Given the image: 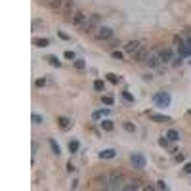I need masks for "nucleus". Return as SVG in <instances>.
Here are the masks:
<instances>
[{
	"label": "nucleus",
	"instance_id": "nucleus-39",
	"mask_svg": "<svg viewBox=\"0 0 191 191\" xmlns=\"http://www.w3.org/2000/svg\"><path fill=\"white\" fill-rule=\"evenodd\" d=\"M184 170H185L187 174H191V163H187V164H185V166H184Z\"/></svg>",
	"mask_w": 191,
	"mask_h": 191
},
{
	"label": "nucleus",
	"instance_id": "nucleus-30",
	"mask_svg": "<svg viewBox=\"0 0 191 191\" xmlns=\"http://www.w3.org/2000/svg\"><path fill=\"white\" fill-rule=\"evenodd\" d=\"M63 55H65V59H73V61H75V54H73V52H71V50H67Z\"/></svg>",
	"mask_w": 191,
	"mask_h": 191
},
{
	"label": "nucleus",
	"instance_id": "nucleus-26",
	"mask_svg": "<svg viewBox=\"0 0 191 191\" xmlns=\"http://www.w3.org/2000/svg\"><path fill=\"white\" fill-rule=\"evenodd\" d=\"M107 80L113 82V84H117V82H118V76H117V75H113V73H109V75H107Z\"/></svg>",
	"mask_w": 191,
	"mask_h": 191
},
{
	"label": "nucleus",
	"instance_id": "nucleus-22",
	"mask_svg": "<svg viewBox=\"0 0 191 191\" xmlns=\"http://www.w3.org/2000/svg\"><path fill=\"white\" fill-rule=\"evenodd\" d=\"M63 8H65V12H71V10L75 8V0H65Z\"/></svg>",
	"mask_w": 191,
	"mask_h": 191
},
{
	"label": "nucleus",
	"instance_id": "nucleus-15",
	"mask_svg": "<svg viewBox=\"0 0 191 191\" xmlns=\"http://www.w3.org/2000/svg\"><path fill=\"white\" fill-rule=\"evenodd\" d=\"M58 124H59L61 128H63V130H67V128L71 126V121H69L67 117H59V118H58Z\"/></svg>",
	"mask_w": 191,
	"mask_h": 191
},
{
	"label": "nucleus",
	"instance_id": "nucleus-41",
	"mask_svg": "<svg viewBox=\"0 0 191 191\" xmlns=\"http://www.w3.org/2000/svg\"><path fill=\"white\" fill-rule=\"evenodd\" d=\"M189 44H191V38H189Z\"/></svg>",
	"mask_w": 191,
	"mask_h": 191
},
{
	"label": "nucleus",
	"instance_id": "nucleus-16",
	"mask_svg": "<svg viewBox=\"0 0 191 191\" xmlns=\"http://www.w3.org/2000/svg\"><path fill=\"white\" fill-rule=\"evenodd\" d=\"M170 59H172V52H170V50H163L161 52V61L164 63V61H170Z\"/></svg>",
	"mask_w": 191,
	"mask_h": 191
},
{
	"label": "nucleus",
	"instance_id": "nucleus-37",
	"mask_svg": "<svg viewBox=\"0 0 191 191\" xmlns=\"http://www.w3.org/2000/svg\"><path fill=\"white\" fill-rule=\"evenodd\" d=\"M157 187L159 189H166V184H164V182H157Z\"/></svg>",
	"mask_w": 191,
	"mask_h": 191
},
{
	"label": "nucleus",
	"instance_id": "nucleus-13",
	"mask_svg": "<svg viewBox=\"0 0 191 191\" xmlns=\"http://www.w3.org/2000/svg\"><path fill=\"white\" fill-rule=\"evenodd\" d=\"M115 155H117L115 149H103V151L100 153V157H101V159H113Z\"/></svg>",
	"mask_w": 191,
	"mask_h": 191
},
{
	"label": "nucleus",
	"instance_id": "nucleus-3",
	"mask_svg": "<svg viewBox=\"0 0 191 191\" xmlns=\"http://www.w3.org/2000/svg\"><path fill=\"white\" fill-rule=\"evenodd\" d=\"M122 174H118V172H113L111 176H109V189H121L122 187Z\"/></svg>",
	"mask_w": 191,
	"mask_h": 191
},
{
	"label": "nucleus",
	"instance_id": "nucleus-9",
	"mask_svg": "<svg viewBox=\"0 0 191 191\" xmlns=\"http://www.w3.org/2000/svg\"><path fill=\"white\" fill-rule=\"evenodd\" d=\"M147 117L155 122H170V117L166 115H159V113H153V111H147Z\"/></svg>",
	"mask_w": 191,
	"mask_h": 191
},
{
	"label": "nucleus",
	"instance_id": "nucleus-21",
	"mask_svg": "<svg viewBox=\"0 0 191 191\" xmlns=\"http://www.w3.org/2000/svg\"><path fill=\"white\" fill-rule=\"evenodd\" d=\"M73 65H75V67H76V69H79V71H82V69H84V67H86L84 59H75V61H73Z\"/></svg>",
	"mask_w": 191,
	"mask_h": 191
},
{
	"label": "nucleus",
	"instance_id": "nucleus-33",
	"mask_svg": "<svg viewBox=\"0 0 191 191\" xmlns=\"http://www.w3.org/2000/svg\"><path fill=\"white\" fill-rule=\"evenodd\" d=\"M159 145H161V147H168V138H161V140H159Z\"/></svg>",
	"mask_w": 191,
	"mask_h": 191
},
{
	"label": "nucleus",
	"instance_id": "nucleus-5",
	"mask_svg": "<svg viewBox=\"0 0 191 191\" xmlns=\"http://www.w3.org/2000/svg\"><path fill=\"white\" fill-rule=\"evenodd\" d=\"M140 48H142V42H140V40H130V42H126L124 52H126V54H130V55H134Z\"/></svg>",
	"mask_w": 191,
	"mask_h": 191
},
{
	"label": "nucleus",
	"instance_id": "nucleus-14",
	"mask_svg": "<svg viewBox=\"0 0 191 191\" xmlns=\"http://www.w3.org/2000/svg\"><path fill=\"white\" fill-rule=\"evenodd\" d=\"M33 44H34V46H38V48H46V46L50 44V40H48V38H34V40H33Z\"/></svg>",
	"mask_w": 191,
	"mask_h": 191
},
{
	"label": "nucleus",
	"instance_id": "nucleus-10",
	"mask_svg": "<svg viewBox=\"0 0 191 191\" xmlns=\"http://www.w3.org/2000/svg\"><path fill=\"white\" fill-rule=\"evenodd\" d=\"M42 4H46V6H50L52 10H61L65 4V0H40Z\"/></svg>",
	"mask_w": 191,
	"mask_h": 191
},
{
	"label": "nucleus",
	"instance_id": "nucleus-6",
	"mask_svg": "<svg viewBox=\"0 0 191 191\" xmlns=\"http://www.w3.org/2000/svg\"><path fill=\"white\" fill-rule=\"evenodd\" d=\"M111 37H113V29H109V27H100L97 29V34H96L97 40H109Z\"/></svg>",
	"mask_w": 191,
	"mask_h": 191
},
{
	"label": "nucleus",
	"instance_id": "nucleus-27",
	"mask_svg": "<svg viewBox=\"0 0 191 191\" xmlns=\"http://www.w3.org/2000/svg\"><path fill=\"white\" fill-rule=\"evenodd\" d=\"M124 130L126 132H134V130H136V126H134L132 122H124Z\"/></svg>",
	"mask_w": 191,
	"mask_h": 191
},
{
	"label": "nucleus",
	"instance_id": "nucleus-34",
	"mask_svg": "<svg viewBox=\"0 0 191 191\" xmlns=\"http://www.w3.org/2000/svg\"><path fill=\"white\" fill-rule=\"evenodd\" d=\"M103 103H105V105H113V97L111 96H105V97H103Z\"/></svg>",
	"mask_w": 191,
	"mask_h": 191
},
{
	"label": "nucleus",
	"instance_id": "nucleus-29",
	"mask_svg": "<svg viewBox=\"0 0 191 191\" xmlns=\"http://www.w3.org/2000/svg\"><path fill=\"white\" fill-rule=\"evenodd\" d=\"M122 97H124L126 101H134V96L130 94V92H122Z\"/></svg>",
	"mask_w": 191,
	"mask_h": 191
},
{
	"label": "nucleus",
	"instance_id": "nucleus-17",
	"mask_svg": "<svg viewBox=\"0 0 191 191\" xmlns=\"http://www.w3.org/2000/svg\"><path fill=\"white\" fill-rule=\"evenodd\" d=\"M166 138L170 142H178L180 140V134L176 132V130H168V134H166Z\"/></svg>",
	"mask_w": 191,
	"mask_h": 191
},
{
	"label": "nucleus",
	"instance_id": "nucleus-24",
	"mask_svg": "<svg viewBox=\"0 0 191 191\" xmlns=\"http://www.w3.org/2000/svg\"><path fill=\"white\" fill-rule=\"evenodd\" d=\"M48 61H50V65H54V67H59V65H61V61H59L58 58H54V55H50Z\"/></svg>",
	"mask_w": 191,
	"mask_h": 191
},
{
	"label": "nucleus",
	"instance_id": "nucleus-31",
	"mask_svg": "<svg viewBox=\"0 0 191 191\" xmlns=\"http://www.w3.org/2000/svg\"><path fill=\"white\" fill-rule=\"evenodd\" d=\"M111 55L115 59H122V52H118V50H115V52H111Z\"/></svg>",
	"mask_w": 191,
	"mask_h": 191
},
{
	"label": "nucleus",
	"instance_id": "nucleus-1",
	"mask_svg": "<svg viewBox=\"0 0 191 191\" xmlns=\"http://www.w3.org/2000/svg\"><path fill=\"white\" fill-rule=\"evenodd\" d=\"M97 25H100V15H97V13H94V15H88L86 23L82 25L80 29H82V33H86V34H92L94 31H97V29H100Z\"/></svg>",
	"mask_w": 191,
	"mask_h": 191
},
{
	"label": "nucleus",
	"instance_id": "nucleus-12",
	"mask_svg": "<svg viewBox=\"0 0 191 191\" xmlns=\"http://www.w3.org/2000/svg\"><path fill=\"white\" fill-rule=\"evenodd\" d=\"M178 54H180V58H185V55H189L191 54V44L187 42V44H182L178 48Z\"/></svg>",
	"mask_w": 191,
	"mask_h": 191
},
{
	"label": "nucleus",
	"instance_id": "nucleus-8",
	"mask_svg": "<svg viewBox=\"0 0 191 191\" xmlns=\"http://www.w3.org/2000/svg\"><path fill=\"white\" fill-rule=\"evenodd\" d=\"M86 19H88V15H86L84 12H76L75 17H73V25H76V27H82V25L86 23Z\"/></svg>",
	"mask_w": 191,
	"mask_h": 191
},
{
	"label": "nucleus",
	"instance_id": "nucleus-23",
	"mask_svg": "<svg viewBox=\"0 0 191 191\" xmlns=\"http://www.w3.org/2000/svg\"><path fill=\"white\" fill-rule=\"evenodd\" d=\"M103 115H109V109H103V111H96V113H94V115H92V117H94V118H101Z\"/></svg>",
	"mask_w": 191,
	"mask_h": 191
},
{
	"label": "nucleus",
	"instance_id": "nucleus-35",
	"mask_svg": "<svg viewBox=\"0 0 191 191\" xmlns=\"http://www.w3.org/2000/svg\"><path fill=\"white\" fill-rule=\"evenodd\" d=\"M34 84H37V86H38V88H42V86L46 84V79H38L37 82H34Z\"/></svg>",
	"mask_w": 191,
	"mask_h": 191
},
{
	"label": "nucleus",
	"instance_id": "nucleus-32",
	"mask_svg": "<svg viewBox=\"0 0 191 191\" xmlns=\"http://www.w3.org/2000/svg\"><path fill=\"white\" fill-rule=\"evenodd\" d=\"M42 25H44V23H42V21H40V19H34V21H33V29H34V31H37L38 27H42Z\"/></svg>",
	"mask_w": 191,
	"mask_h": 191
},
{
	"label": "nucleus",
	"instance_id": "nucleus-19",
	"mask_svg": "<svg viewBox=\"0 0 191 191\" xmlns=\"http://www.w3.org/2000/svg\"><path fill=\"white\" fill-rule=\"evenodd\" d=\"M79 147H80V143L76 142V140H73V142L69 143V151L71 153H76V151H79Z\"/></svg>",
	"mask_w": 191,
	"mask_h": 191
},
{
	"label": "nucleus",
	"instance_id": "nucleus-28",
	"mask_svg": "<svg viewBox=\"0 0 191 191\" xmlns=\"http://www.w3.org/2000/svg\"><path fill=\"white\" fill-rule=\"evenodd\" d=\"M94 88H96L97 92H101V90H103V80H96V82H94Z\"/></svg>",
	"mask_w": 191,
	"mask_h": 191
},
{
	"label": "nucleus",
	"instance_id": "nucleus-20",
	"mask_svg": "<svg viewBox=\"0 0 191 191\" xmlns=\"http://www.w3.org/2000/svg\"><path fill=\"white\" fill-rule=\"evenodd\" d=\"M50 147H52V151H54L55 155L61 153V149H59V145H58V142H55V140H50Z\"/></svg>",
	"mask_w": 191,
	"mask_h": 191
},
{
	"label": "nucleus",
	"instance_id": "nucleus-36",
	"mask_svg": "<svg viewBox=\"0 0 191 191\" xmlns=\"http://www.w3.org/2000/svg\"><path fill=\"white\" fill-rule=\"evenodd\" d=\"M174 159H176V161H178V163H182V161H184V159H185V157H184V155H182V153H176V157H174Z\"/></svg>",
	"mask_w": 191,
	"mask_h": 191
},
{
	"label": "nucleus",
	"instance_id": "nucleus-7",
	"mask_svg": "<svg viewBox=\"0 0 191 191\" xmlns=\"http://www.w3.org/2000/svg\"><path fill=\"white\" fill-rule=\"evenodd\" d=\"M145 63H147L149 67H159V65H161V54H157V52H151V54L147 55Z\"/></svg>",
	"mask_w": 191,
	"mask_h": 191
},
{
	"label": "nucleus",
	"instance_id": "nucleus-40",
	"mask_svg": "<svg viewBox=\"0 0 191 191\" xmlns=\"http://www.w3.org/2000/svg\"><path fill=\"white\" fill-rule=\"evenodd\" d=\"M189 115H191V109H189Z\"/></svg>",
	"mask_w": 191,
	"mask_h": 191
},
{
	"label": "nucleus",
	"instance_id": "nucleus-38",
	"mask_svg": "<svg viewBox=\"0 0 191 191\" xmlns=\"http://www.w3.org/2000/svg\"><path fill=\"white\" fill-rule=\"evenodd\" d=\"M75 166H73V163H67V172H73Z\"/></svg>",
	"mask_w": 191,
	"mask_h": 191
},
{
	"label": "nucleus",
	"instance_id": "nucleus-11",
	"mask_svg": "<svg viewBox=\"0 0 191 191\" xmlns=\"http://www.w3.org/2000/svg\"><path fill=\"white\" fill-rule=\"evenodd\" d=\"M147 48H143V46H142V48L140 50H138L136 52V54H134L132 55V58H136V61H142V63H145V59H147Z\"/></svg>",
	"mask_w": 191,
	"mask_h": 191
},
{
	"label": "nucleus",
	"instance_id": "nucleus-25",
	"mask_svg": "<svg viewBox=\"0 0 191 191\" xmlns=\"http://www.w3.org/2000/svg\"><path fill=\"white\" fill-rule=\"evenodd\" d=\"M31 121H33L34 124H42V122H44V118L40 117V115H33V117H31Z\"/></svg>",
	"mask_w": 191,
	"mask_h": 191
},
{
	"label": "nucleus",
	"instance_id": "nucleus-18",
	"mask_svg": "<svg viewBox=\"0 0 191 191\" xmlns=\"http://www.w3.org/2000/svg\"><path fill=\"white\" fill-rule=\"evenodd\" d=\"M101 128H103L105 132H111L115 126H113V122H111V121H103V122H101Z\"/></svg>",
	"mask_w": 191,
	"mask_h": 191
},
{
	"label": "nucleus",
	"instance_id": "nucleus-4",
	"mask_svg": "<svg viewBox=\"0 0 191 191\" xmlns=\"http://www.w3.org/2000/svg\"><path fill=\"white\" fill-rule=\"evenodd\" d=\"M130 163H132V166L138 168V170L145 168V157H143L142 153H134L132 157H130Z\"/></svg>",
	"mask_w": 191,
	"mask_h": 191
},
{
	"label": "nucleus",
	"instance_id": "nucleus-2",
	"mask_svg": "<svg viewBox=\"0 0 191 191\" xmlns=\"http://www.w3.org/2000/svg\"><path fill=\"white\" fill-rule=\"evenodd\" d=\"M153 101H155L157 107H168L170 105V96L166 94V92H157L155 97H153Z\"/></svg>",
	"mask_w": 191,
	"mask_h": 191
}]
</instances>
